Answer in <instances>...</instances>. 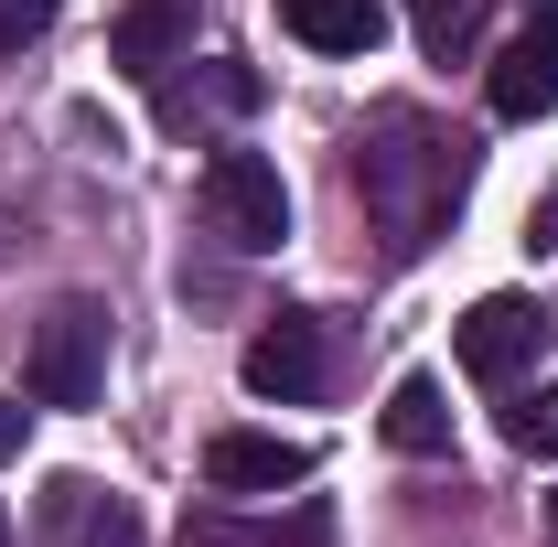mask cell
Listing matches in <instances>:
<instances>
[{
  "label": "cell",
  "instance_id": "20",
  "mask_svg": "<svg viewBox=\"0 0 558 547\" xmlns=\"http://www.w3.org/2000/svg\"><path fill=\"white\" fill-rule=\"evenodd\" d=\"M0 547H11V515H0Z\"/></svg>",
  "mask_w": 558,
  "mask_h": 547
},
{
  "label": "cell",
  "instance_id": "7",
  "mask_svg": "<svg viewBox=\"0 0 558 547\" xmlns=\"http://www.w3.org/2000/svg\"><path fill=\"white\" fill-rule=\"evenodd\" d=\"M236 376H247V398H279V409H290V398H312V387H323V323H301V312L258 323Z\"/></svg>",
  "mask_w": 558,
  "mask_h": 547
},
{
  "label": "cell",
  "instance_id": "4",
  "mask_svg": "<svg viewBox=\"0 0 558 547\" xmlns=\"http://www.w3.org/2000/svg\"><path fill=\"white\" fill-rule=\"evenodd\" d=\"M290 483H312V451L301 440H279V429H215L205 440V494L258 505V494H290Z\"/></svg>",
  "mask_w": 558,
  "mask_h": 547
},
{
  "label": "cell",
  "instance_id": "10",
  "mask_svg": "<svg viewBox=\"0 0 558 547\" xmlns=\"http://www.w3.org/2000/svg\"><path fill=\"white\" fill-rule=\"evenodd\" d=\"M279 33L312 54H376L387 44V0H279Z\"/></svg>",
  "mask_w": 558,
  "mask_h": 547
},
{
  "label": "cell",
  "instance_id": "11",
  "mask_svg": "<svg viewBox=\"0 0 558 547\" xmlns=\"http://www.w3.org/2000/svg\"><path fill=\"white\" fill-rule=\"evenodd\" d=\"M387 440H398L409 462H440V451H451V409H440L429 376H398V387H387Z\"/></svg>",
  "mask_w": 558,
  "mask_h": 547
},
{
  "label": "cell",
  "instance_id": "1",
  "mask_svg": "<svg viewBox=\"0 0 558 547\" xmlns=\"http://www.w3.org/2000/svg\"><path fill=\"white\" fill-rule=\"evenodd\" d=\"M354 194H365V226L387 236V258H429L473 194V139L418 108H376L354 139Z\"/></svg>",
  "mask_w": 558,
  "mask_h": 547
},
{
  "label": "cell",
  "instance_id": "18",
  "mask_svg": "<svg viewBox=\"0 0 558 547\" xmlns=\"http://www.w3.org/2000/svg\"><path fill=\"white\" fill-rule=\"evenodd\" d=\"M22 429H33V409H11V398H0V462H22Z\"/></svg>",
  "mask_w": 558,
  "mask_h": 547
},
{
  "label": "cell",
  "instance_id": "13",
  "mask_svg": "<svg viewBox=\"0 0 558 547\" xmlns=\"http://www.w3.org/2000/svg\"><path fill=\"white\" fill-rule=\"evenodd\" d=\"M183 547H279V526H236V515H183ZM290 547H323V526Z\"/></svg>",
  "mask_w": 558,
  "mask_h": 547
},
{
  "label": "cell",
  "instance_id": "14",
  "mask_svg": "<svg viewBox=\"0 0 558 547\" xmlns=\"http://www.w3.org/2000/svg\"><path fill=\"white\" fill-rule=\"evenodd\" d=\"M505 429H515V451H537V462H558V387H537V398H526V409L505 418Z\"/></svg>",
  "mask_w": 558,
  "mask_h": 547
},
{
  "label": "cell",
  "instance_id": "15",
  "mask_svg": "<svg viewBox=\"0 0 558 547\" xmlns=\"http://www.w3.org/2000/svg\"><path fill=\"white\" fill-rule=\"evenodd\" d=\"M44 33H54V0H0V54H22Z\"/></svg>",
  "mask_w": 558,
  "mask_h": 547
},
{
  "label": "cell",
  "instance_id": "17",
  "mask_svg": "<svg viewBox=\"0 0 558 547\" xmlns=\"http://www.w3.org/2000/svg\"><path fill=\"white\" fill-rule=\"evenodd\" d=\"M526 247H537V258H548V247H558V183H548V205L526 215Z\"/></svg>",
  "mask_w": 558,
  "mask_h": 547
},
{
  "label": "cell",
  "instance_id": "19",
  "mask_svg": "<svg viewBox=\"0 0 558 547\" xmlns=\"http://www.w3.org/2000/svg\"><path fill=\"white\" fill-rule=\"evenodd\" d=\"M548 537H558V494H548Z\"/></svg>",
  "mask_w": 558,
  "mask_h": 547
},
{
  "label": "cell",
  "instance_id": "16",
  "mask_svg": "<svg viewBox=\"0 0 558 547\" xmlns=\"http://www.w3.org/2000/svg\"><path fill=\"white\" fill-rule=\"evenodd\" d=\"M205 97H215V108H247V97H258V75H236V65H226V75H205ZM172 119H194V97H183Z\"/></svg>",
  "mask_w": 558,
  "mask_h": 547
},
{
  "label": "cell",
  "instance_id": "8",
  "mask_svg": "<svg viewBox=\"0 0 558 547\" xmlns=\"http://www.w3.org/2000/svg\"><path fill=\"white\" fill-rule=\"evenodd\" d=\"M183 44H194V0H130V11L108 22V65L150 75V86L183 65Z\"/></svg>",
  "mask_w": 558,
  "mask_h": 547
},
{
  "label": "cell",
  "instance_id": "2",
  "mask_svg": "<svg viewBox=\"0 0 558 547\" xmlns=\"http://www.w3.org/2000/svg\"><path fill=\"white\" fill-rule=\"evenodd\" d=\"M97 387H108V301L97 290H65L33 323V398L44 409H97Z\"/></svg>",
  "mask_w": 558,
  "mask_h": 547
},
{
  "label": "cell",
  "instance_id": "6",
  "mask_svg": "<svg viewBox=\"0 0 558 547\" xmlns=\"http://www.w3.org/2000/svg\"><path fill=\"white\" fill-rule=\"evenodd\" d=\"M548 343V312L526 301V290H484L473 312H462V376H484V387H505L526 354Z\"/></svg>",
  "mask_w": 558,
  "mask_h": 547
},
{
  "label": "cell",
  "instance_id": "12",
  "mask_svg": "<svg viewBox=\"0 0 558 547\" xmlns=\"http://www.w3.org/2000/svg\"><path fill=\"white\" fill-rule=\"evenodd\" d=\"M484 22H494V0H409V33H418L429 65H462L484 44Z\"/></svg>",
  "mask_w": 558,
  "mask_h": 547
},
{
  "label": "cell",
  "instance_id": "9",
  "mask_svg": "<svg viewBox=\"0 0 558 547\" xmlns=\"http://www.w3.org/2000/svg\"><path fill=\"white\" fill-rule=\"evenodd\" d=\"M558 108V0H548V22L526 33V44H505V65H494V119H548Z\"/></svg>",
  "mask_w": 558,
  "mask_h": 547
},
{
  "label": "cell",
  "instance_id": "5",
  "mask_svg": "<svg viewBox=\"0 0 558 547\" xmlns=\"http://www.w3.org/2000/svg\"><path fill=\"white\" fill-rule=\"evenodd\" d=\"M33 547H140V515H130V494H108L86 473H54L44 515H33Z\"/></svg>",
  "mask_w": 558,
  "mask_h": 547
},
{
  "label": "cell",
  "instance_id": "3",
  "mask_svg": "<svg viewBox=\"0 0 558 547\" xmlns=\"http://www.w3.org/2000/svg\"><path fill=\"white\" fill-rule=\"evenodd\" d=\"M194 194H205V226L226 247H247V258L290 236V183H279V161H258V150H215Z\"/></svg>",
  "mask_w": 558,
  "mask_h": 547
}]
</instances>
